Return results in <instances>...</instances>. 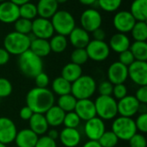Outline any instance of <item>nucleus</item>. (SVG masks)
<instances>
[{
  "mask_svg": "<svg viewBox=\"0 0 147 147\" xmlns=\"http://www.w3.org/2000/svg\"><path fill=\"white\" fill-rule=\"evenodd\" d=\"M13 86L10 81L5 78H0V98H5L11 95Z\"/></svg>",
  "mask_w": 147,
  "mask_h": 147,
  "instance_id": "obj_40",
  "label": "nucleus"
},
{
  "mask_svg": "<svg viewBox=\"0 0 147 147\" xmlns=\"http://www.w3.org/2000/svg\"><path fill=\"white\" fill-rule=\"evenodd\" d=\"M136 99L139 101L140 103L146 104L147 103V85L145 86H140V88L137 90L136 94L134 96Z\"/></svg>",
  "mask_w": 147,
  "mask_h": 147,
  "instance_id": "obj_48",
  "label": "nucleus"
},
{
  "mask_svg": "<svg viewBox=\"0 0 147 147\" xmlns=\"http://www.w3.org/2000/svg\"><path fill=\"white\" fill-rule=\"evenodd\" d=\"M130 45H131V41L129 37L126 34H122L119 32L111 36L109 43V47L110 50H113L117 53L128 50Z\"/></svg>",
  "mask_w": 147,
  "mask_h": 147,
  "instance_id": "obj_22",
  "label": "nucleus"
},
{
  "mask_svg": "<svg viewBox=\"0 0 147 147\" xmlns=\"http://www.w3.org/2000/svg\"><path fill=\"white\" fill-rule=\"evenodd\" d=\"M140 103L134 96L127 95L117 102V110L121 116L132 118L139 113Z\"/></svg>",
  "mask_w": 147,
  "mask_h": 147,
  "instance_id": "obj_12",
  "label": "nucleus"
},
{
  "mask_svg": "<svg viewBox=\"0 0 147 147\" xmlns=\"http://www.w3.org/2000/svg\"><path fill=\"white\" fill-rule=\"evenodd\" d=\"M65 112H64L57 105L52 106L45 114V118L48 123L49 127H59L63 124V121L65 118Z\"/></svg>",
  "mask_w": 147,
  "mask_h": 147,
  "instance_id": "obj_25",
  "label": "nucleus"
},
{
  "mask_svg": "<svg viewBox=\"0 0 147 147\" xmlns=\"http://www.w3.org/2000/svg\"><path fill=\"white\" fill-rule=\"evenodd\" d=\"M94 103L96 116L102 121L114 120L118 115L117 100L112 96H99Z\"/></svg>",
  "mask_w": 147,
  "mask_h": 147,
  "instance_id": "obj_5",
  "label": "nucleus"
},
{
  "mask_svg": "<svg viewBox=\"0 0 147 147\" xmlns=\"http://www.w3.org/2000/svg\"><path fill=\"white\" fill-rule=\"evenodd\" d=\"M105 131L106 126L104 121L97 116L85 121L84 134L90 140L97 141Z\"/></svg>",
  "mask_w": 147,
  "mask_h": 147,
  "instance_id": "obj_15",
  "label": "nucleus"
},
{
  "mask_svg": "<svg viewBox=\"0 0 147 147\" xmlns=\"http://www.w3.org/2000/svg\"><path fill=\"white\" fill-rule=\"evenodd\" d=\"M113 87V84H111L109 80H104L99 84L96 90H98L100 96H112Z\"/></svg>",
  "mask_w": 147,
  "mask_h": 147,
  "instance_id": "obj_44",
  "label": "nucleus"
},
{
  "mask_svg": "<svg viewBox=\"0 0 147 147\" xmlns=\"http://www.w3.org/2000/svg\"><path fill=\"white\" fill-rule=\"evenodd\" d=\"M33 111L28 107V106H24L22 107L21 109H20V112H19V115H20V118L23 121H29V119L32 117L33 115Z\"/></svg>",
  "mask_w": 147,
  "mask_h": 147,
  "instance_id": "obj_49",
  "label": "nucleus"
},
{
  "mask_svg": "<svg viewBox=\"0 0 147 147\" xmlns=\"http://www.w3.org/2000/svg\"><path fill=\"white\" fill-rule=\"evenodd\" d=\"M136 20L134 18L132 14L127 10L118 11L113 19V24L115 29L119 33L127 34L129 33L134 26Z\"/></svg>",
  "mask_w": 147,
  "mask_h": 147,
  "instance_id": "obj_13",
  "label": "nucleus"
},
{
  "mask_svg": "<svg viewBox=\"0 0 147 147\" xmlns=\"http://www.w3.org/2000/svg\"><path fill=\"white\" fill-rule=\"evenodd\" d=\"M48 40H49L51 52L56 53H63L66 49L68 45V40L66 39V36L59 34H53Z\"/></svg>",
  "mask_w": 147,
  "mask_h": 147,
  "instance_id": "obj_30",
  "label": "nucleus"
},
{
  "mask_svg": "<svg viewBox=\"0 0 147 147\" xmlns=\"http://www.w3.org/2000/svg\"><path fill=\"white\" fill-rule=\"evenodd\" d=\"M4 1H7V0H0V3H3V2H4Z\"/></svg>",
  "mask_w": 147,
  "mask_h": 147,
  "instance_id": "obj_58",
  "label": "nucleus"
},
{
  "mask_svg": "<svg viewBox=\"0 0 147 147\" xmlns=\"http://www.w3.org/2000/svg\"><path fill=\"white\" fill-rule=\"evenodd\" d=\"M89 59L85 48H75L71 54V62L82 65L85 64Z\"/></svg>",
  "mask_w": 147,
  "mask_h": 147,
  "instance_id": "obj_37",
  "label": "nucleus"
},
{
  "mask_svg": "<svg viewBox=\"0 0 147 147\" xmlns=\"http://www.w3.org/2000/svg\"><path fill=\"white\" fill-rule=\"evenodd\" d=\"M134 41H146L147 24L146 22H136L130 31Z\"/></svg>",
  "mask_w": 147,
  "mask_h": 147,
  "instance_id": "obj_33",
  "label": "nucleus"
},
{
  "mask_svg": "<svg viewBox=\"0 0 147 147\" xmlns=\"http://www.w3.org/2000/svg\"><path fill=\"white\" fill-rule=\"evenodd\" d=\"M16 147H17V146H16Z\"/></svg>",
  "mask_w": 147,
  "mask_h": 147,
  "instance_id": "obj_59",
  "label": "nucleus"
},
{
  "mask_svg": "<svg viewBox=\"0 0 147 147\" xmlns=\"http://www.w3.org/2000/svg\"><path fill=\"white\" fill-rule=\"evenodd\" d=\"M37 13L40 17L51 19L59 10V3L56 0H39L37 4Z\"/></svg>",
  "mask_w": 147,
  "mask_h": 147,
  "instance_id": "obj_23",
  "label": "nucleus"
},
{
  "mask_svg": "<svg viewBox=\"0 0 147 147\" xmlns=\"http://www.w3.org/2000/svg\"><path fill=\"white\" fill-rule=\"evenodd\" d=\"M83 75V70L81 65H76L72 62L66 64L61 71V77L69 81L70 83H73L78 78Z\"/></svg>",
  "mask_w": 147,
  "mask_h": 147,
  "instance_id": "obj_28",
  "label": "nucleus"
},
{
  "mask_svg": "<svg viewBox=\"0 0 147 147\" xmlns=\"http://www.w3.org/2000/svg\"><path fill=\"white\" fill-rule=\"evenodd\" d=\"M123 0H97L99 7L107 12H115L121 5Z\"/></svg>",
  "mask_w": 147,
  "mask_h": 147,
  "instance_id": "obj_38",
  "label": "nucleus"
},
{
  "mask_svg": "<svg viewBox=\"0 0 147 147\" xmlns=\"http://www.w3.org/2000/svg\"><path fill=\"white\" fill-rule=\"evenodd\" d=\"M34 82H35L36 87L47 88L50 83V79L47 73H45L44 71H41L34 78Z\"/></svg>",
  "mask_w": 147,
  "mask_h": 147,
  "instance_id": "obj_46",
  "label": "nucleus"
},
{
  "mask_svg": "<svg viewBox=\"0 0 147 147\" xmlns=\"http://www.w3.org/2000/svg\"><path fill=\"white\" fill-rule=\"evenodd\" d=\"M39 136L29 128H24L17 132L15 142L17 147H34Z\"/></svg>",
  "mask_w": 147,
  "mask_h": 147,
  "instance_id": "obj_21",
  "label": "nucleus"
},
{
  "mask_svg": "<svg viewBox=\"0 0 147 147\" xmlns=\"http://www.w3.org/2000/svg\"><path fill=\"white\" fill-rule=\"evenodd\" d=\"M0 147H7V145L3 144V143H1V142H0Z\"/></svg>",
  "mask_w": 147,
  "mask_h": 147,
  "instance_id": "obj_57",
  "label": "nucleus"
},
{
  "mask_svg": "<svg viewBox=\"0 0 147 147\" xmlns=\"http://www.w3.org/2000/svg\"><path fill=\"white\" fill-rule=\"evenodd\" d=\"M136 22H146L147 0H134L129 11Z\"/></svg>",
  "mask_w": 147,
  "mask_h": 147,
  "instance_id": "obj_27",
  "label": "nucleus"
},
{
  "mask_svg": "<svg viewBox=\"0 0 147 147\" xmlns=\"http://www.w3.org/2000/svg\"><path fill=\"white\" fill-rule=\"evenodd\" d=\"M137 131H140L141 134L147 133V113L140 114L136 120L134 121Z\"/></svg>",
  "mask_w": 147,
  "mask_h": 147,
  "instance_id": "obj_43",
  "label": "nucleus"
},
{
  "mask_svg": "<svg viewBox=\"0 0 147 147\" xmlns=\"http://www.w3.org/2000/svg\"><path fill=\"white\" fill-rule=\"evenodd\" d=\"M59 140L65 147H77L81 142L82 136L78 128L65 127L59 133Z\"/></svg>",
  "mask_w": 147,
  "mask_h": 147,
  "instance_id": "obj_19",
  "label": "nucleus"
},
{
  "mask_svg": "<svg viewBox=\"0 0 147 147\" xmlns=\"http://www.w3.org/2000/svg\"><path fill=\"white\" fill-rule=\"evenodd\" d=\"M20 17L19 6L9 0L0 3V22L3 23H14Z\"/></svg>",
  "mask_w": 147,
  "mask_h": 147,
  "instance_id": "obj_17",
  "label": "nucleus"
},
{
  "mask_svg": "<svg viewBox=\"0 0 147 147\" xmlns=\"http://www.w3.org/2000/svg\"><path fill=\"white\" fill-rule=\"evenodd\" d=\"M54 32L59 34L68 36L76 27L73 16L67 10H58L50 19Z\"/></svg>",
  "mask_w": 147,
  "mask_h": 147,
  "instance_id": "obj_6",
  "label": "nucleus"
},
{
  "mask_svg": "<svg viewBox=\"0 0 147 147\" xmlns=\"http://www.w3.org/2000/svg\"><path fill=\"white\" fill-rule=\"evenodd\" d=\"M80 123H81V120L74 111L65 113V118L63 121V125L65 126V127L78 128Z\"/></svg>",
  "mask_w": 147,
  "mask_h": 147,
  "instance_id": "obj_39",
  "label": "nucleus"
},
{
  "mask_svg": "<svg viewBox=\"0 0 147 147\" xmlns=\"http://www.w3.org/2000/svg\"><path fill=\"white\" fill-rule=\"evenodd\" d=\"M108 80L115 84H124L128 78L127 66L122 65L119 61L112 63L108 69Z\"/></svg>",
  "mask_w": 147,
  "mask_h": 147,
  "instance_id": "obj_16",
  "label": "nucleus"
},
{
  "mask_svg": "<svg viewBox=\"0 0 147 147\" xmlns=\"http://www.w3.org/2000/svg\"><path fill=\"white\" fill-rule=\"evenodd\" d=\"M15 122L9 117H0V142L5 145L14 142L17 134Z\"/></svg>",
  "mask_w": 147,
  "mask_h": 147,
  "instance_id": "obj_14",
  "label": "nucleus"
},
{
  "mask_svg": "<svg viewBox=\"0 0 147 147\" xmlns=\"http://www.w3.org/2000/svg\"><path fill=\"white\" fill-rule=\"evenodd\" d=\"M54 102V94L47 88L34 87L28 90L26 96V106L36 114L44 115Z\"/></svg>",
  "mask_w": 147,
  "mask_h": 147,
  "instance_id": "obj_1",
  "label": "nucleus"
},
{
  "mask_svg": "<svg viewBox=\"0 0 147 147\" xmlns=\"http://www.w3.org/2000/svg\"><path fill=\"white\" fill-rule=\"evenodd\" d=\"M134 60H135V59L129 49L119 53V60L118 61L126 66H129Z\"/></svg>",
  "mask_w": 147,
  "mask_h": 147,
  "instance_id": "obj_45",
  "label": "nucleus"
},
{
  "mask_svg": "<svg viewBox=\"0 0 147 147\" xmlns=\"http://www.w3.org/2000/svg\"><path fill=\"white\" fill-rule=\"evenodd\" d=\"M34 147H57V143L56 140H52L47 135H41V137L38 138Z\"/></svg>",
  "mask_w": 147,
  "mask_h": 147,
  "instance_id": "obj_47",
  "label": "nucleus"
},
{
  "mask_svg": "<svg viewBox=\"0 0 147 147\" xmlns=\"http://www.w3.org/2000/svg\"><path fill=\"white\" fill-rule=\"evenodd\" d=\"M29 129L32 130L38 136L44 135L48 131V123L43 114L34 113L29 119Z\"/></svg>",
  "mask_w": 147,
  "mask_h": 147,
  "instance_id": "obj_24",
  "label": "nucleus"
},
{
  "mask_svg": "<svg viewBox=\"0 0 147 147\" xmlns=\"http://www.w3.org/2000/svg\"><path fill=\"white\" fill-rule=\"evenodd\" d=\"M9 1H11L12 3H16V4L18 5V6L23 4V3H28V2H30V0H9Z\"/></svg>",
  "mask_w": 147,
  "mask_h": 147,
  "instance_id": "obj_55",
  "label": "nucleus"
},
{
  "mask_svg": "<svg viewBox=\"0 0 147 147\" xmlns=\"http://www.w3.org/2000/svg\"><path fill=\"white\" fill-rule=\"evenodd\" d=\"M111 131L120 140L128 141L137 133V128L134 120L129 117L120 116L115 118L112 123Z\"/></svg>",
  "mask_w": 147,
  "mask_h": 147,
  "instance_id": "obj_7",
  "label": "nucleus"
},
{
  "mask_svg": "<svg viewBox=\"0 0 147 147\" xmlns=\"http://www.w3.org/2000/svg\"><path fill=\"white\" fill-rule=\"evenodd\" d=\"M119 140L118 137L112 131H105L97 141L102 147H115Z\"/></svg>",
  "mask_w": 147,
  "mask_h": 147,
  "instance_id": "obj_35",
  "label": "nucleus"
},
{
  "mask_svg": "<svg viewBox=\"0 0 147 147\" xmlns=\"http://www.w3.org/2000/svg\"><path fill=\"white\" fill-rule=\"evenodd\" d=\"M77 101L78 100L71 93L63 95V96H59L58 102H57V106L59 107L65 113L71 112V111H74Z\"/></svg>",
  "mask_w": 147,
  "mask_h": 147,
  "instance_id": "obj_32",
  "label": "nucleus"
},
{
  "mask_svg": "<svg viewBox=\"0 0 147 147\" xmlns=\"http://www.w3.org/2000/svg\"><path fill=\"white\" fill-rule=\"evenodd\" d=\"M10 54L4 49L0 47V65H6L9 60Z\"/></svg>",
  "mask_w": 147,
  "mask_h": 147,
  "instance_id": "obj_51",
  "label": "nucleus"
},
{
  "mask_svg": "<svg viewBox=\"0 0 147 147\" xmlns=\"http://www.w3.org/2000/svg\"><path fill=\"white\" fill-rule=\"evenodd\" d=\"M129 50L133 53L135 60H139V61L147 60L146 41H134L130 45Z\"/></svg>",
  "mask_w": 147,
  "mask_h": 147,
  "instance_id": "obj_31",
  "label": "nucleus"
},
{
  "mask_svg": "<svg viewBox=\"0 0 147 147\" xmlns=\"http://www.w3.org/2000/svg\"><path fill=\"white\" fill-rule=\"evenodd\" d=\"M97 84L96 80L89 75H82L71 83V94L77 99H90L96 93Z\"/></svg>",
  "mask_w": 147,
  "mask_h": 147,
  "instance_id": "obj_4",
  "label": "nucleus"
},
{
  "mask_svg": "<svg viewBox=\"0 0 147 147\" xmlns=\"http://www.w3.org/2000/svg\"><path fill=\"white\" fill-rule=\"evenodd\" d=\"M112 96L115 100H121V98L125 97L127 95V88L124 84H115L113 87V91H112Z\"/></svg>",
  "mask_w": 147,
  "mask_h": 147,
  "instance_id": "obj_42",
  "label": "nucleus"
},
{
  "mask_svg": "<svg viewBox=\"0 0 147 147\" xmlns=\"http://www.w3.org/2000/svg\"><path fill=\"white\" fill-rule=\"evenodd\" d=\"M34 38L49 40L54 34V29L50 19L36 17L32 21V31Z\"/></svg>",
  "mask_w": 147,
  "mask_h": 147,
  "instance_id": "obj_11",
  "label": "nucleus"
},
{
  "mask_svg": "<svg viewBox=\"0 0 147 147\" xmlns=\"http://www.w3.org/2000/svg\"><path fill=\"white\" fill-rule=\"evenodd\" d=\"M71 90V83H70L61 76L54 78L52 83V92L59 96L70 94Z\"/></svg>",
  "mask_w": 147,
  "mask_h": 147,
  "instance_id": "obj_29",
  "label": "nucleus"
},
{
  "mask_svg": "<svg viewBox=\"0 0 147 147\" xmlns=\"http://www.w3.org/2000/svg\"><path fill=\"white\" fill-rule=\"evenodd\" d=\"M89 59L96 62H102L107 59L110 54V48L105 40H90L85 47Z\"/></svg>",
  "mask_w": 147,
  "mask_h": 147,
  "instance_id": "obj_8",
  "label": "nucleus"
},
{
  "mask_svg": "<svg viewBox=\"0 0 147 147\" xmlns=\"http://www.w3.org/2000/svg\"><path fill=\"white\" fill-rule=\"evenodd\" d=\"M130 147H147V140L143 134L136 133L129 140Z\"/></svg>",
  "mask_w": 147,
  "mask_h": 147,
  "instance_id": "obj_41",
  "label": "nucleus"
},
{
  "mask_svg": "<svg viewBox=\"0 0 147 147\" xmlns=\"http://www.w3.org/2000/svg\"><path fill=\"white\" fill-rule=\"evenodd\" d=\"M74 112L78 115L81 121H87L96 116V108L94 101L91 99H81L78 100Z\"/></svg>",
  "mask_w": 147,
  "mask_h": 147,
  "instance_id": "obj_18",
  "label": "nucleus"
},
{
  "mask_svg": "<svg viewBox=\"0 0 147 147\" xmlns=\"http://www.w3.org/2000/svg\"><path fill=\"white\" fill-rule=\"evenodd\" d=\"M102 17L101 13L93 8L87 9L83 11L80 16L81 28L88 33H92L95 29L101 28Z\"/></svg>",
  "mask_w": 147,
  "mask_h": 147,
  "instance_id": "obj_9",
  "label": "nucleus"
},
{
  "mask_svg": "<svg viewBox=\"0 0 147 147\" xmlns=\"http://www.w3.org/2000/svg\"><path fill=\"white\" fill-rule=\"evenodd\" d=\"M31 38L29 35L17 33H9L3 40V48L12 55H20L29 49Z\"/></svg>",
  "mask_w": 147,
  "mask_h": 147,
  "instance_id": "obj_3",
  "label": "nucleus"
},
{
  "mask_svg": "<svg viewBox=\"0 0 147 147\" xmlns=\"http://www.w3.org/2000/svg\"><path fill=\"white\" fill-rule=\"evenodd\" d=\"M14 28L17 33L28 35L32 31V21L19 17L14 22Z\"/></svg>",
  "mask_w": 147,
  "mask_h": 147,
  "instance_id": "obj_36",
  "label": "nucleus"
},
{
  "mask_svg": "<svg viewBox=\"0 0 147 147\" xmlns=\"http://www.w3.org/2000/svg\"><path fill=\"white\" fill-rule=\"evenodd\" d=\"M68 36L70 43L75 48H85L90 41V33L81 27H75Z\"/></svg>",
  "mask_w": 147,
  "mask_h": 147,
  "instance_id": "obj_20",
  "label": "nucleus"
},
{
  "mask_svg": "<svg viewBox=\"0 0 147 147\" xmlns=\"http://www.w3.org/2000/svg\"><path fill=\"white\" fill-rule=\"evenodd\" d=\"M83 147H102L101 145L98 143V141H96V140H89L87 141Z\"/></svg>",
  "mask_w": 147,
  "mask_h": 147,
  "instance_id": "obj_53",
  "label": "nucleus"
},
{
  "mask_svg": "<svg viewBox=\"0 0 147 147\" xmlns=\"http://www.w3.org/2000/svg\"><path fill=\"white\" fill-rule=\"evenodd\" d=\"M29 50L41 59L47 57L51 53L49 40L45 39H40V38L31 39Z\"/></svg>",
  "mask_w": 147,
  "mask_h": 147,
  "instance_id": "obj_26",
  "label": "nucleus"
},
{
  "mask_svg": "<svg viewBox=\"0 0 147 147\" xmlns=\"http://www.w3.org/2000/svg\"><path fill=\"white\" fill-rule=\"evenodd\" d=\"M19 13H20V17L33 21L38 16L36 4L31 2L23 3L19 6Z\"/></svg>",
  "mask_w": 147,
  "mask_h": 147,
  "instance_id": "obj_34",
  "label": "nucleus"
},
{
  "mask_svg": "<svg viewBox=\"0 0 147 147\" xmlns=\"http://www.w3.org/2000/svg\"><path fill=\"white\" fill-rule=\"evenodd\" d=\"M18 67L22 75L34 78L40 72L43 71V61L41 58L28 49L19 55Z\"/></svg>",
  "mask_w": 147,
  "mask_h": 147,
  "instance_id": "obj_2",
  "label": "nucleus"
},
{
  "mask_svg": "<svg viewBox=\"0 0 147 147\" xmlns=\"http://www.w3.org/2000/svg\"><path fill=\"white\" fill-rule=\"evenodd\" d=\"M47 133V135L49 138H51L52 140H57L59 139V133L56 129H54V128L50 129V130H48Z\"/></svg>",
  "mask_w": 147,
  "mask_h": 147,
  "instance_id": "obj_52",
  "label": "nucleus"
},
{
  "mask_svg": "<svg viewBox=\"0 0 147 147\" xmlns=\"http://www.w3.org/2000/svg\"><path fill=\"white\" fill-rule=\"evenodd\" d=\"M68 0H56V2L59 4V3H66Z\"/></svg>",
  "mask_w": 147,
  "mask_h": 147,
  "instance_id": "obj_56",
  "label": "nucleus"
},
{
  "mask_svg": "<svg viewBox=\"0 0 147 147\" xmlns=\"http://www.w3.org/2000/svg\"><path fill=\"white\" fill-rule=\"evenodd\" d=\"M80 3L85 6H91L94 5L95 3H97V0H78Z\"/></svg>",
  "mask_w": 147,
  "mask_h": 147,
  "instance_id": "obj_54",
  "label": "nucleus"
},
{
  "mask_svg": "<svg viewBox=\"0 0 147 147\" xmlns=\"http://www.w3.org/2000/svg\"><path fill=\"white\" fill-rule=\"evenodd\" d=\"M93 34V40H105L106 38V32L102 28H98L96 29H95L92 32Z\"/></svg>",
  "mask_w": 147,
  "mask_h": 147,
  "instance_id": "obj_50",
  "label": "nucleus"
},
{
  "mask_svg": "<svg viewBox=\"0 0 147 147\" xmlns=\"http://www.w3.org/2000/svg\"><path fill=\"white\" fill-rule=\"evenodd\" d=\"M128 78L137 85H147V63L146 61L134 60L127 66Z\"/></svg>",
  "mask_w": 147,
  "mask_h": 147,
  "instance_id": "obj_10",
  "label": "nucleus"
}]
</instances>
